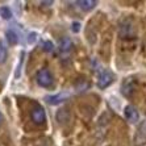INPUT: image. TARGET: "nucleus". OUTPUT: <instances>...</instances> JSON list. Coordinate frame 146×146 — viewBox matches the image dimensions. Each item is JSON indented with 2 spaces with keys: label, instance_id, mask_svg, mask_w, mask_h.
<instances>
[{
  "label": "nucleus",
  "instance_id": "12",
  "mask_svg": "<svg viewBox=\"0 0 146 146\" xmlns=\"http://www.w3.org/2000/svg\"><path fill=\"white\" fill-rule=\"evenodd\" d=\"M0 16L3 17L4 20H9L11 17H12V11H11L9 7H1L0 8Z\"/></svg>",
  "mask_w": 146,
  "mask_h": 146
},
{
  "label": "nucleus",
  "instance_id": "11",
  "mask_svg": "<svg viewBox=\"0 0 146 146\" xmlns=\"http://www.w3.org/2000/svg\"><path fill=\"white\" fill-rule=\"evenodd\" d=\"M130 79H126L125 82H124V84H122V87H121V90H122V94L125 96H129L130 94H132V91H133V86L130 84Z\"/></svg>",
  "mask_w": 146,
  "mask_h": 146
},
{
  "label": "nucleus",
  "instance_id": "4",
  "mask_svg": "<svg viewBox=\"0 0 146 146\" xmlns=\"http://www.w3.org/2000/svg\"><path fill=\"white\" fill-rule=\"evenodd\" d=\"M124 116H125V119L129 122H132V124H136V122L139 121V113L133 106H126L125 108H124Z\"/></svg>",
  "mask_w": 146,
  "mask_h": 146
},
{
  "label": "nucleus",
  "instance_id": "16",
  "mask_svg": "<svg viewBox=\"0 0 146 146\" xmlns=\"http://www.w3.org/2000/svg\"><path fill=\"white\" fill-rule=\"evenodd\" d=\"M37 33H33V32H31V33L28 34V42L29 44H34L36 41H37Z\"/></svg>",
  "mask_w": 146,
  "mask_h": 146
},
{
  "label": "nucleus",
  "instance_id": "14",
  "mask_svg": "<svg viewBox=\"0 0 146 146\" xmlns=\"http://www.w3.org/2000/svg\"><path fill=\"white\" fill-rule=\"evenodd\" d=\"M41 48H42V50L44 51H51L53 50V49H54V45L51 44L50 41H44V42H42V44H41Z\"/></svg>",
  "mask_w": 146,
  "mask_h": 146
},
{
  "label": "nucleus",
  "instance_id": "8",
  "mask_svg": "<svg viewBox=\"0 0 146 146\" xmlns=\"http://www.w3.org/2000/svg\"><path fill=\"white\" fill-rule=\"evenodd\" d=\"M76 5L82 11L87 12V11H91L96 7V1H94V0H79V1H76Z\"/></svg>",
  "mask_w": 146,
  "mask_h": 146
},
{
  "label": "nucleus",
  "instance_id": "13",
  "mask_svg": "<svg viewBox=\"0 0 146 146\" xmlns=\"http://www.w3.org/2000/svg\"><path fill=\"white\" fill-rule=\"evenodd\" d=\"M88 87H90V83L87 80H84V79H80V80H79L78 83L75 84V88L78 90L79 92H80V91H84V90L88 88Z\"/></svg>",
  "mask_w": 146,
  "mask_h": 146
},
{
  "label": "nucleus",
  "instance_id": "1",
  "mask_svg": "<svg viewBox=\"0 0 146 146\" xmlns=\"http://www.w3.org/2000/svg\"><path fill=\"white\" fill-rule=\"evenodd\" d=\"M36 82L42 88H50L53 83H54V78H53V75L48 68H42L36 75Z\"/></svg>",
  "mask_w": 146,
  "mask_h": 146
},
{
  "label": "nucleus",
  "instance_id": "10",
  "mask_svg": "<svg viewBox=\"0 0 146 146\" xmlns=\"http://www.w3.org/2000/svg\"><path fill=\"white\" fill-rule=\"evenodd\" d=\"M7 58H8V49L4 45V42H0V65L5 63Z\"/></svg>",
  "mask_w": 146,
  "mask_h": 146
},
{
  "label": "nucleus",
  "instance_id": "17",
  "mask_svg": "<svg viewBox=\"0 0 146 146\" xmlns=\"http://www.w3.org/2000/svg\"><path fill=\"white\" fill-rule=\"evenodd\" d=\"M80 24H79V23H72V32H76V33H78L79 32V29H80Z\"/></svg>",
  "mask_w": 146,
  "mask_h": 146
},
{
  "label": "nucleus",
  "instance_id": "9",
  "mask_svg": "<svg viewBox=\"0 0 146 146\" xmlns=\"http://www.w3.org/2000/svg\"><path fill=\"white\" fill-rule=\"evenodd\" d=\"M5 37H7L8 42H9L11 45H16L17 42H19V36H17V33L13 31V29H9V31H7V33H5Z\"/></svg>",
  "mask_w": 146,
  "mask_h": 146
},
{
  "label": "nucleus",
  "instance_id": "7",
  "mask_svg": "<svg viewBox=\"0 0 146 146\" xmlns=\"http://www.w3.org/2000/svg\"><path fill=\"white\" fill-rule=\"evenodd\" d=\"M136 143L137 145H145L146 143V121L141 122L138 130L136 134Z\"/></svg>",
  "mask_w": 146,
  "mask_h": 146
},
{
  "label": "nucleus",
  "instance_id": "6",
  "mask_svg": "<svg viewBox=\"0 0 146 146\" xmlns=\"http://www.w3.org/2000/svg\"><path fill=\"white\" fill-rule=\"evenodd\" d=\"M72 48H74V44H72L71 38L68 37H63L59 40V44H58V49H59V51L61 53H70V51L72 50Z\"/></svg>",
  "mask_w": 146,
  "mask_h": 146
},
{
  "label": "nucleus",
  "instance_id": "18",
  "mask_svg": "<svg viewBox=\"0 0 146 146\" xmlns=\"http://www.w3.org/2000/svg\"><path fill=\"white\" fill-rule=\"evenodd\" d=\"M3 121V115H1V113H0V122Z\"/></svg>",
  "mask_w": 146,
  "mask_h": 146
},
{
  "label": "nucleus",
  "instance_id": "3",
  "mask_svg": "<svg viewBox=\"0 0 146 146\" xmlns=\"http://www.w3.org/2000/svg\"><path fill=\"white\" fill-rule=\"evenodd\" d=\"M31 117H32V121H33L34 124H37V125L44 124V122L46 121V112H45L44 107L36 104V106L32 108Z\"/></svg>",
  "mask_w": 146,
  "mask_h": 146
},
{
  "label": "nucleus",
  "instance_id": "5",
  "mask_svg": "<svg viewBox=\"0 0 146 146\" xmlns=\"http://www.w3.org/2000/svg\"><path fill=\"white\" fill-rule=\"evenodd\" d=\"M67 98H70V92H61V94H57V95H50V96H46L45 100L51 104V106H58V104H61L63 103Z\"/></svg>",
  "mask_w": 146,
  "mask_h": 146
},
{
  "label": "nucleus",
  "instance_id": "2",
  "mask_svg": "<svg viewBox=\"0 0 146 146\" xmlns=\"http://www.w3.org/2000/svg\"><path fill=\"white\" fill-rule=\"evenodd\" d=\"M113 80H115V75L109 70H103L98 76V87L100 90H104L112 84Z\"/></svg>",
  "mask_w": 146,
  "mask_h": 146
},
{
  "label": "nucleus",
  "instance_id": "15",
  "mask_svg": "<svg viewBox=\"0 0 146 146\" xmlns=\"http://www.w3.org/2000/svg\"><path fill=\"white\" fill-rule=\"evenodd\" d=\"M23 62H24V51L20 54V62H19V65H17V68H16V78L20 76V71H21V65H23Z\"/></svg>",
  "mask_w": 146,
  "mask_h": 146
}]
</instances>
